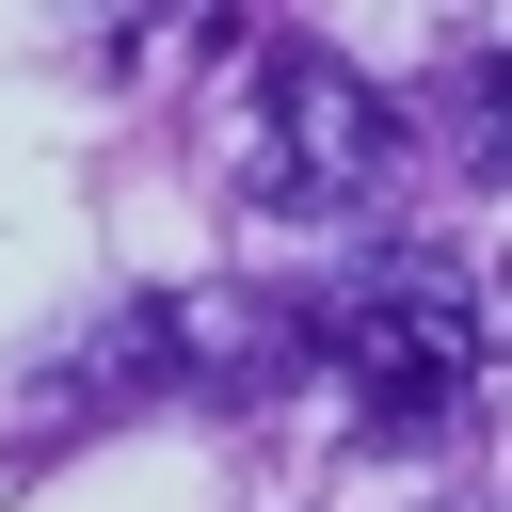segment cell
<instances>
[{
  "label": "cell",
  "mask_w": 512,
  "mask_h": 512,
  "mask_svg": "<svg viewBox=\"0 0 512 512\" xmlns=\"http://www.w3.org/2000/svg\"><path fill=\"white\" fill-rule=\"evenodd\" d=\"M288 336H304V368H336V400H352L384 448L448 432V416L496 384V304H480L448 256L336 272V288H304V304H288Z\"/></svg>",
  "instance_id": "obj_1"
},
{
  "label": "cell",
  "mask_w": 512,
  "mask_h": 512,
  "mask_svg": "<svg viewBox=\"0 0 512 512\" xmlns=\"http://www.w3.org/2000/svg\"><path fill=\"white\" fill-rule=\"evenodd\" d=\"M224 192H240L256 224H368V208L400 192V112H384V80H352L336 48L272 32V48L240 64V96H224Z\"/></svg>",
  "instance_id": "obj_2"
},
{
  "label": "cell",
  "mask_w": 512,
  "mask_h": 512,
  "mask_svg": "<svg viewBox=\"0 0 512 512\" xmlns=\"http://www.w3.org/2000/svg\"><path fill=\"white\" fill-rule=\"evenodd\" d=\"M160 384H192V320H176V288H128V304H96L80 336H48V352L0 384V416H16V448H32V432H96V416H128V400H160Z\"/></svg>",
  "instance_id": "obj_3"
}]
</instances>
